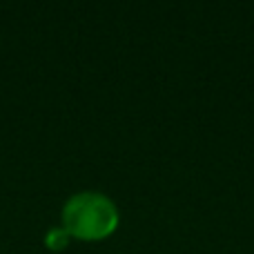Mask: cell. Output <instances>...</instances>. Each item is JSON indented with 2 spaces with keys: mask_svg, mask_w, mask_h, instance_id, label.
<instances>
[{
  "mask_svg": "<svg viewBox=\"0 0 254 254\" xmlns=\"http://www.w3.org/2000/svg\"><path fill=\"white\" fill-rule=\"evenodd\" d=\"M119 225V207L101 192H78L63 205V228L78 239H103Z\"/></svg>",
  "mask_w": 254,
  "mask_h": 254,
  "instance_id": "obj_1",
  "label": "cell"
},
{
  "mask_svg": "<svg viewBox=\"0 0 254 254\" xmlns=\"http://www.w3.org/2000/svg\"><path fill=\"white\" fill-rule=\"evenodd\" d=\"M67 239H69V234L65 232V228H54V230H49V234H47V243L54 248V250L65 246Z\"/></svg>",
  "mask_w": 254,
  "mask_h": 254,
  "instance_id": "obj_2",
  "label": "cell"
}]
</instances>
